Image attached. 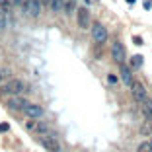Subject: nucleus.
<instances>
[{
    "mask_svg": "<svg viewBox=\"0 0 152 152\" xmlns=\"http://www.w3.org/2000/svg\"><path fill=\"white\" fill-rule=\"evenodd\" d=\"M25 90H27V84L23 80L14 78V80H8V82L0 84V96L2 98H6V96H22Z\"/></svg>",
    "mask_w": 152,
    "mask_h": 152,
    "instance_id": "obj_1",
    "label": "nucleus"
},
{
    "mask_svg": "<svg viewBox=\"0 0 152 152\" xmlns=\"http://www.w3.org/2000/svg\"><path fill=\"white\" fill-rule=\"evenodd\" d=\"M22 113L27 117V119H41V117L45 115V109L41 107V105H37V103H31V101H29V103L22 109Z\"/></svg>",
    "mask_w": 152,
    "mask_h": 152,
    "instance_id": "obj_2",
    "label": "nucleus"
},
{
    "mask_svg": "<svg viewBox=\"0 0 152 152\" xmlns=\"http://www.w3.org/2000/svg\"><path fill=\"white\" fill-rule=\"evenodd\" d=\"M27 103L29 99H25L23 96H10V99H6V107L10 111H22Z\"/></svg>",
    "mask_w": 152,
    "mask_h": 152,
    "instance_id": "obj_3",
    "label": "nucleus"
},
{
    "mask_svg": "<svg viewBox=\"0 0 152 152\" xmlns=\"http://www.w3.org/2000/svg\"><path fill=\"white\" fill-rule=\"evenodd\" d=\"M131 94H133V99L135 101H139V103H142L144 99H148V94H146V88L142 86L141 82H133L131 84Z\"/></svg>",
    "mask_w": 152,
    "mask_h": 152,
    "instance_id": "obj_4",
    "label": "nucleus"
},
{
    "mask_svg": "<svg viewBox=\"0 0 152 152\" xmlns=\"http://www.w3.org/2000/svg\"><path fill=\"white\" fill-rule=\"evenodd\" d=\"M39 142H41V146H43L45 150H49V152H61V142L57 141L55 137H51V135H43V137L39 139Z\"/></svg>",
    "mask_w": 152,
    "mask_h": 152,
    "instance_id": "obj_5",
    "label": "nucleus"
},
{
    "mask_svg": "<svg viewBox=\"0 0 152 152\" xmlns=\"http://www.w3.org/2000/svg\"><path fill=\"white\" fill-rule=\"evenodd\" d=\"M92 37H94V41L98 45L105 43V41H107V29H105V25L94 23V25H92Z\"/></svg>",
    "mask_w": 152,
    "mask_h": 152,
    "instance_id": "obj_6",
    "label": "nucleus"
},
{
    "mask_svg": "<svg viewBox=\"0 0 152 152\" xmlns=\"http://www.w3.org/2000/svg\"><path fill=\"white\" fill-rule=\"evenodd\" d=\"M76 22H78V27L82 29H86L90 25V14L86 8H76Z\"/></svg>",
    "mask_w": 152,
    "mask_h": 152,
    "instance_id": "obj_7",
    "label": "nucleus"
},
{
    "mask_svg": "<svg viewBox=\"0 0 152 152\" xmlns=\"http://www.w3.org/2000/svg\"><path fill=\"white\" fill-rule=\"evenodd\" d=\"M111 55H113L115 63L123 65V63H125V47H123V43L115 41V43H113V47H111Z\"/></svg>",
    "mask_w": 152,
    "mask_h": 152,
    "instance_id": "obj_8",
    "label": "nucleus"
},
{
    "mask_svg": "<svg viewBox=\"0 0 152 152\" xmlns=\"http://www.w3.org/2000/svg\"><path fill=\"white\" fill-rule=\"evenodd\" d=\"M41 10H43L41 0H29V4H27V14H29L31 18H39Z\"/></svg>",
    "mask_w": 152,
    "mask_h": 152,
    "instance_id": "obj_9",
    "label": "nucleus"
},
{
    "mask_svg": "<svg viewBox=\"0 0 152 152\" xmlns=\"http://www.w3.org/2000/svg\"><path fill=\"white\" fill-rule=\"evenodd\" d=\"M119 72H121V80H123V84L131 86V84H133V74H131V68H129V66H125V65H121Z\"/></svg>",
    "mask_w": 152,
    "mask_h": 152,
    "instance_id": "obj_10",
    "label": "nucleus"
},
{
    "mask_svg": "<svg viewBox=\"0 0 152 152\" xmlns=\"http://www.w3.org/2000/svg\"><path fill=\"white\" fill-rule=\"evenodd\" d=\"M63 6H65V0H49V10L51 12H63Z\"/></svg>",
    "mask_w": 152,
    "mask_h": 152,
    "instance_id": "obj_11",
    "label": "nucleus"
},
{
    "mask_svg": "<svg viewBox=\"0 0 152 152\" xmlns=\"http://www.w3.org/2000/svg\"><path fill=\"white\" fill-rule=\"evenodd\" d=\"M63 12H65L66 16L74 14V12H76V0H65V6H63Z\"/></svg>",
    "mask_w": 152,
    "mask_h": 152,
    "instance_id": "obj_12",
    "label": "nucleus"
},
{
    "mask_svg": "<svg viewBox=\"0 0 152 152\" xmlns=\"http://www.w3.org/2000/svg\"><path fill=\"white\" fill-rule=\"evenodd\" d=\"M142 113L146 115V119H152V99H144L142 101Z\"/></svg>",
    "mask_w": 152,
    "mask_h": 152,
    "instance_id": "obj_13",
    "label": "nucleus"
},
{
    "mask_svg": "<svg viewBox=\"0 0 152 152\" xmlns=\"http://www.w3.org/2000/svg\"><path fill=\"white\" fill-rule=\"evenodd\" d=\"M142 65H144V59H142L141 55H135L131 59V68H142Z\"/></svg>",
    "mask_w": 152,
    "mask_h": 152,
    "instance_id": "obj_14",
    "label": "nucleus"
},
{
    "mask_svg": "<svg viewBox=\"0 0 152 152\" xmlns=\"http://www.w3.org/2000/svg\"><path fill=\"white\" fill-rule=\"evenodd\" d=\"M141 135H152V119H146L141 125Z\"/></svg>",
    "mask_w": 152,
    "mask_h": 152,
    "instance_id": "obj_15",
    "label": "nucleus"
},
{
    "mask_svg": "<svg viewBox=\"0 0 152 152\" xmlns=\"http://www.w3.org/2000/svg\"><path fill=\"white\" fill-rule=\"evenodd\" d=\"M137 152H152V144H150V141L141 142V144L137 146Z\"/></svg>",
    "mask_w": 152,
    "mask_h": 152,
    "instance_id": "obj_16",
    "label": "nucleus"
},
{
    "mask_svg": "<svg viewBox=\"0 0 152 152\" xmlns=\"http://www.w3.org/2000/svg\"><path fill=\"white\" fill-rule=\"evenodd\" d=\"M14 4H16L18 8H22V10L27 14V4H29V0H14Z\"/></svg>",
    "mask_w": 152,
    "mask_h": 152,
    "instance_id": "obj_17",
    "label": "nucleus"
},
{
    "mask_svg": "<svg viewBox=\"0 0 152 152\" xmlns=\"http://www.w3.org/2000/svg\"><path fill=\"white\" fill-rule=\"evenodd\" d=\"M107 82L111 84V86H115V84H119V78H117L115 74H109L107 76Z\"/></svg>",
    "mask_w": 152,
    "mask_h": 152,
    "instance_id": "obj_18",
    "label": "nucleus"
},
{
    "mask_svg": "<svg viewBox=\"0 0 152 152\" xmlns=\"http://www.w3.org/2000/svg\"><path fill=\"white\" fill-rule=\"evenodd\" d=\"M10 131V125L8 123H0V133H8Z\"/></svg>",
    "mask_w": 152,
    "mask_h": 152,
    "instance_id": "obj_19",
    "label": "nucleus"
},
{
    "mask_svg": "<svg viewBox=\"0 0 152 152\" xmlns=\"http://www.w3.org/2000/svg\"><path fill=\"white\" fill-rule=\"evenodd\" d=\"M133 41H135V43H137V45H142V39H141V37H135Z\"/></svg>",
    "mask_w": 152,
    "mask_h": 152,
    "instance_id": "obj_20",
    "label": "nucleus"
},
{
    "mask_svg": "<svg viewBox=\"0 0 152 152\" xmlns=\"http://www.w3.org/2000/svg\"><path fill=\"white\" fill-rule=\"evenodd\" d=\"M41 4H43V6H49V0H41Z\"/></svg>",
    "mask_w": 152,
    "mask_h": 152,
    "instance_id": "obj_21",
    "label": "nucleus"
},
{
    "mask_svg": "<svg viewBox=\"0 0 152 152\" xmlns=\"http://www.w3.org/2000/svg\"><path fill=\"white\" fill-rule=\"evenodd\" d=\"M2 82H4V74H0V84H2Z\"/></svg>",
    "mask_w": 152,
    "mask_h": 152,
    "instance_id": "obj_22",
    "label": "nucleus"
},
{
    "mask_svg": "<svg viewBox=\"0 0 152 152\" xmlns=\"http://www.w3.org/2000/svg\"><path fill=\"white\" fill-rule=\"evenodd\" d=\"M127 2H129V4H135V0H127Z\"/></svg>",
    "mask_w": 152,
    "mask_h": 152,
    "instance_id": "obj_23",
    "label": "nucleus"
},
{
    "mask_svg": "<svg viewBox=\"0 0 152 152\" xmlns=\"http://www.w3.org/2000/svg\"><path fill=\"white\" fill-rule=\"evenodd\" d=\"M2 14H4V12H2V10H0V16H2Z\"/></svg>",
    "mask_w": 152,
    "mask_h": 152,
    "instance_id": "obj_24",
    "label": "nucleus"
},
{
    "mask_svg": "<svg viewBox=\"0 0 152 152\" xmlns=\"http://www.w3.org/2000/svg\"><path fill=\"white\" fill-rule=\"evenodd\" d=\"M150 144H152V139H150Z\"/></svg>",
    "mask_w": 152,
    "mask_h": 152,
    "instance_id": "obj_25",
    "label": "nucleus"
},
{
    "mask_svg": "<svg viewBox=\"0 0 152 152\" xmlns=\"http://www.w3.org/2000/svg\"><path fill=\"white\" fill-rule=\"evenodd\" d=\"M0 2H4V0H0Z\"/></svg>",
    "mask_w": 152,
    "mask_h": 152,
    "instance_id": "obj_26",
    "label": "nucleus"
}]
</instances>
